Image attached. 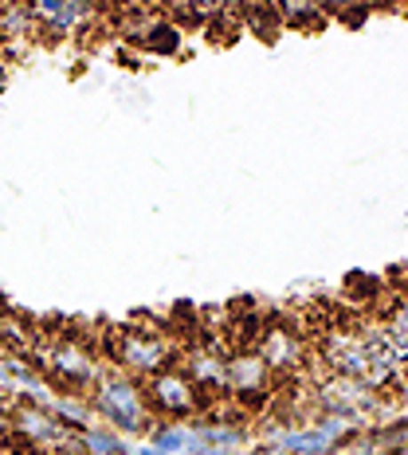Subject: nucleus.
Returning <instances> with one entry per match:
<instances>
[{"instance_id": "f257e3e1", "label": "nucleus", "mask_w": 408, "mask_h": 455, "mask_svg": "<svg viewBox=\"0 0 408 455\" xmlns=\"http://www.w3.org/2000/svg\"><path fill=\"white\" fill-rule=\"evenodd\" d=\"M87 404H91L94 420H99L102 428L118 432L122 440H126V435H141V440H146V432L154 428V412H149V404H146L141 381L118 373V369H110V365L102 369V377L87 393Z\"/></svg>"}, {"instance_id": "f03ea898", "label": "nucleus", "mask_w": 408, "mask_h": 455, "mask_svg": "<svg viewBox=\"0 0 408 455\" xmlns=\"http://www.w3.org/2000/svg\"><path fill=\"white\" fill-rule=\"evenodd\" d=\"M102 354H107V365L118 369L126 377H138V381H149L161 369L177 365L181 357V346H177L169 334L149 326H118L110 330L107 341H102Z\"/></svg>"}, {"instance_id": "7ed1b4c3", "label": "nucleus", "mask_w": 408, "mask_h": 455, "mask_svg": "<svg viewBox=\"0 0 408 455\" xmlns=\"http://www.w3.org/2000/svg\"><path fill=\"white\" fill-rule=\"evenodd\" d=\"M141 388H146V404H149V412H154V420L188 424L208 412V396L188 381V373L181 365L161 369L149 381H141Z\"/></svg>"}, {"instance_id": "20e7f679", "label": "nucleus", "mask_w": 408, "mask_h": 455, "mask_svg": "<svg viewBox=\"0 0 408 455\" xmlns=\"http://www.w3.org/2000/svg\"><path fill=\"white\" fill-rule=\"evenodd\" d=\"M224 396L252 412L275 401V377L255 349H236L224 357Z\"/></svg>"}, {"instance_id": "39448f33", "label": "nucleus", "mask_w": 408, "mask_h": 455, "mask_svg": "<svg viewBox=\"0 0 408 455\" xmlns=\"http://www.w3.org/2000/svg\"><path fill=\"white\" fill-rule=\"evenodd\" d=\"M255 354L271 369V377H295L299 369L310 362L307 338L295 334L287 322H268V326L260 330V338H255Z\"/></svg>"}, {"instance_id": "423d86ee", "label": "nucleus", "mask_w": 408, "mask_h": 455, "mask_svg": "<svg viewBox=\"0 0 408 455\" xmlns=\"http://www.w3.org/2000/svg\"><path fill=\"white\" fill-rule=\"evenodd\" d=\"M32 8V20H36V36H71L79 32V24L94 20V8L87 4H75V0H44V4H28Z\"/></svg>"}, {"instance_id": "0eeeda50", "label": "nucleus", "mask_w": 408, "mask_h": 455, "mask_svg": "<svg viewBox=\"0 0 408 455\" xmlns=\"http://www.w3.org/2000/svg\"><path fill=\"white\" fill-rule=\"evenodd\" d=\"M146 443L161 455H185L188 443H193V428L177 420H154V428L146 432Z\"/></svg>"}, {"instance_id": "6e6552de", "label": "nucleus", "mask_w": 408, "mask_h": 455, "mask_svg": "<svg viewBox=\"0 0 408 455\" xmlns=\"http://www.w3.org/2000/svg\"><path fill=\"white\" fill-rule=\"evenodd\" d=\"M130 440H122L118 432L102 428V424H91L87 432L75 435V455H126Z\"/></svg>"}, {"instance_id": "1a4fd4ad", "label": "nucleus", "mask_w": 408, "mask_h": 455, "mask_svg": "<svg viewBox=\"0 0 408 455\" xmlns=\"http://www.w3.org/2000/svg\"><path fill=\"white\" fill-rule=\"evenodd\" d=\"M138 44L146 47V52H154V55H177L181 52V28H177L173 20H165V16H157Z\"/></svg>"}, {"instance_id": "9d476101", "label": "nucleus", "mask_w": 408, "mask_h": 455, "mask_svg": "<svg viewBox=\"0 0 408 455\" xmlns=\"http://www.w3.org/2000/svg\"><path fill=\"white\" fill-rule=\"evenodd\" d=\"M244 455H283V451L275 448V443H268V440H255L252 451H244Z\"/></svg>"}, {"instance_id": "9b49d317", "label": "nucleus", "mask_w": 408, "mask_h": 455, "mask_svg": "<svg viewBox=\"0 0 408 455\" xmlns=\"http://www.w3.org/2000/svg\"><path fill=\"white\" fill-rule=\"evenodd\" d=\"M0 435H12V412L0 409Z\"/></svg>"}, {"instance_id": "f8f14e48", "label": "nucleus", "mask_w": 408, "mask_h": 455, "mask_svg": "<svg viewBox=\"0 0 408 455\" xmlns=\"http://www.w3.org/2000/svg\"><path fill=\"white\" fill-rule=\"evenodd\" d=\"M126 455H161V451H154L149 443H130V451Z\"/></svg>"}, {"instance_id": "ddd939ff", "label": "nucleus", "mask_w": 408, "mask_h": 455, "mask_svg": "<svg viewBox=\"0 0 408 455\" xmlns=\"http://www.w3.org/2000/svg\"><path fill=\"white\" fill-rule=\"evenodd\" d=\"M4 91H8V63L0 60V94H4Z\"/></svg>"}, {"instance_id": "4468645a", "label": "nucleus", "mask_w": 408, "mask_h": 455, "mask_svg": "<svg viewBox=\"0 0 408 455\" xmlns=\"http://www.w3.org/2000/svg\"><path fill=\"white\" fill-rule=\"evenodd\" d=\"M385 455H408V440H401V443H393Z\"/></svg>"}]
</instances>
